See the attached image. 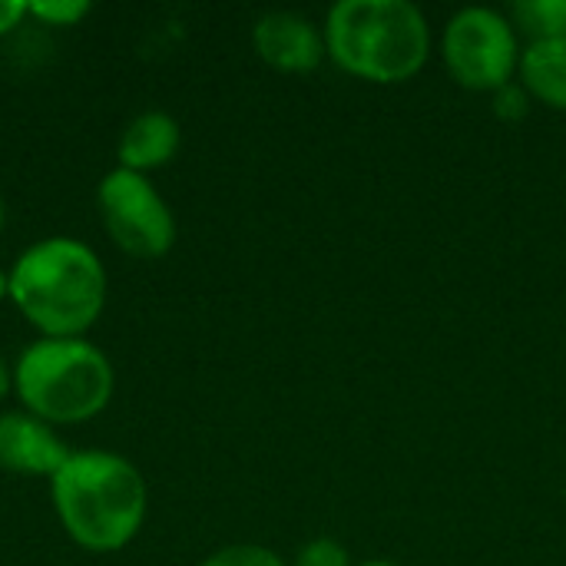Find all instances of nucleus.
I'll list each match as a JSON object with an SVG mask.
<instances>
[{"mask_svg":"<svg viewBox=\"0 0 566 566\" xmlns=\"http://www.w3.org/2000/svg\"><path fill=\"white\" fill-rule=\"evenodd\" d=\"M199 566H289L275 551L262 544H229L216 554H209Z\"/></svg>","mask_w":566,"mask_h":566,"instance_id":"13","label":"nucleus"},{"mask_svg":"<svg viewBox=\"0 0 566 566\" xmlns=\"http://www.w3.org/2000/svg\"><path fill=\"white\" fill-rule=\"evenodd\" d=\"M517 76L534 99L566 113V36L527 43Z\"/></svg>","mask_w":566,"mask_h":566,"instance_id":"10","label":"nucleus"},{"mask_svg":"<svg viewBox=\"0 0 566 566\" xmlns=\"http://www.w3.org/2000/svg\"><path fill=\"white\" fill-rule=\"evenodd\" d=\"M507 17L531 43L566 36V0H517Z\"/></svg>","mask_w":566,"mask_h":566,"instance_id":"11","label":"nucleus"},{"mask_svg":"<svg viewBox=\"0 0 566 566\" xmlns=\"http://www.w3.org/2000/svg\"><path fill=\"white\" fill-rule=\"evenodd\" d=\"M328 60L355 80L395 86L431 56V27L411 0H338L325 23Z\"/></svg>","mask_w":566,"mask_h":566,"instance_id":"3","label":"nucleus"},{"mask_svg":"<svg viewBox=\"0 0 566 566\" xmlns=\"http://www.w3.org/2000/svg\"><path fill=\"white\" fill-rule=\"evenodd\" d=\"M13 395V365L0 355V401Z\"/></svg>","mask_w":566,"mask_h":566,"instance_id":"17","label":"nucleus"},{"mask_svg":"<svg viewBox=\"0 0 566 566\" xmlns=\"http://www.w3.org/2000/svg\"><path fill=\"white\" fill-rule=\"evenodd\" d=\"M494 96V113L501 116V119H524L527 113H531V93L524 90V83H507V86H501L497 93H491Z\"/></svg>","mask_w":566,"mask_h":566,"instance_id":"15","label":"nucleus"},{"mask_svg":"<svg viewBox=\"0 0 566 566\" xmlns=\"http://www.w3.org/2000/svg\"><path fill=\"white\" fill-rule=\"evenodd\" d=\"M96 209L119 252L133 259H163L172 252L179 226L149 176L113 166L96 186Z\"/></svg>","mask_w":566,"mask_h":566,"instance_id":"6","label":"nucleus"},{"mask_svg":"<svg viewBox=\"0 0 566 566\" xmlns=\"http://www.w3.org/2000/svg\"><path fill=\"white\" fill-rule=\"evenodd\" d=\"M50 504L63 534L86 554H119L149 514L143 471L106 448H83L50 478Z\"/></svg>","mask_w":566,"mask_h":566,"instance_id":"2","label":"nucleus"},{"mask_svg":"<svg viewBox=\"0 0 566 566\" xmlns=\"http://www.w3.org/2000/svg\"><path fill=\"white\" fill-rule=\"evenodd\" d=\"M73 448L60 438V431L36 415L17 408L0 415V468L23 478H53Z\"/></svg>","mask_w":566,"mask_h":566,"instance_id":"8","label":"nucleus"},{"mask_svg":"<svg viewBox=\"0 0 566 566\" xmlns=\"http://www.w3.org/2000/svg\"><path fill=\"white\" fill-rule=\"evenodd\" d=\"M292 566H355L352 564V554L332 541V537H315L308 541L305 547H298L295 554V564Z\"/></svg>","mask_w":566,"mask_h":566,"instance_id":"14","label":"nucleus"},{"mask_svg":"<svg viewBox=\"0 0 566 566\" xmlns=\"http://www.w3.org/2000/svg\"><path fill=\"white\" fill-rule=\"evenodd\" d=\"M3 226H7V206H3V199H0V232H3Z\"/></svg>","mask_w":566,"mask_h":566,"instance_id":"19","label":"nucleus"},{"mask_svg":"<svg viewBox=\"0 0 566 566\" xmlns=\"http://www.w3.org/2000/svg\"><path fill=\"white\" fill-rule=\"evenodd\" d=\"M90 0H27V20L43 27H76L90 17Z\"/></svg>","mask_w":566,"mask_h":566,"instance_id":"12","label":"nucleus"},{"mask_svg":"<svg viewBox=\"0 0 566 566\" xmlns=\"http://www.w3.org/2000/svg\"><path fill=\"white\" fill-rule=\"evenodd\" d=\"M521 36L507 13L491 7L458 10L441 36V56L458 86L497 93L521 70Z\"/></svg>","mask_w":566,"mask_h":566,"instance_id":"5","label":"nucleus"},{"mask_svg":"<svg viewBox=\"0 0 566 566\" xmlns=\"http://www.w3.org/2000/svg\"><path fill=\"white\" fill-rule=\"evenodd\" d=\"M113 391V361L90 338H36L13 361L20 408L53 428L93 421L109 408Z\"/></svg>","mask_w":566,"mask_h":566,"instance_id":"4","label":"nucleus"},{"mask_svg":"<svg viewBox=\"0 0 566 566\" xmlns=\"http://www.w3.org/2000/svg\"><path fill=\"white\" fill-rule=\"evenodd\" d=\"M106 292L96 249L73 235L36 239L7 269V302L40 338H86L103 318Z\"/></svg>","mask_w":566,"mask_h":566,"instance_id":"1","label":"nucleus"},{"mask_svg":"<svg viewBox=\"0 0 566 566\" xmlns=\"http://www.w3.org/2000/svg\"><path fill=\"white\" fill-rule=\"evenodd\" d=\"M27 20V0H0V40Z\"/></svg>","mask_w":566,"mask_h":566,"instance_id":"16","label":"nucleus"},{"mask_svg":"<svg viewBox=\"0 0 566 566\" xmlns=\"http://www.w3.org/2000/svg\"><path fill=\"white\" fill-rule=\"evenodd\" d=\"M0 302H7V269H0Z\"/></svg>","mask_w":566,"mask_h":566,"instance_id":"18","label":"nucleus"},{"mask_svg":"<svg viewBox=\"0 0 566 566\" xmlns=\"http://www.w3.org/2000/svg\"><path fill=\"white\" fill-rule=\"evenodd\" d=\"M179 146L182 126L176 123V116H169L166 109H143L123 126L116 139V166L149 176L153 169L169 166Z\"/></svg>","mask_w":566,"mask_h":566,"instance_id":"9","label":"nucleus"},{"mask_svg":"<svg viewBox=\"0 0 566 566\" xmlns=\"http://www.w3.org/2000/svg\"><path fill=\"white\" fill-rule=\"evenodd\" d=\"M358 566H398V564H391V560H365V564H358Z\"/></svg>","mask_w":566,"mask_h":566,"instance_id":"20","label":"nucleus"},{"mask_svg":"<svg viewBox=\"0 0 566 566\" xmlns=\"http://www.w3.org/2000/svg\"><path fill=\"white\" fill-rule=\"evenodd\" d=\"M252 46L279 73H312L328 56L322 27L295 10H269L252 27Z\"/></svg>","mask_w":566,"mask_h":566,"instance_id":"7","label":"nucleus"}]
</instances>
